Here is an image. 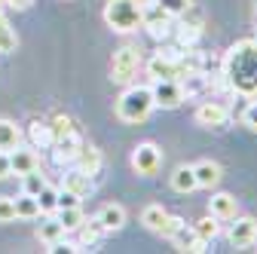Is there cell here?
Listing matches in <instances>:
<instances>
[{
	"label": "cell",
	"instance_id": "cell-35",
	"mask_svg": "<svg viewBox=\"0 0 257 254\" xmlns=\"http://www.w3.org/2000/svg\"><path fill=\"white\" fill-rule=\"evenodd\" d=\"M245 125H248L251 132H257V98L245 107Z\"/></svg>",
	"mask_w": 257,
	"mask_h": 254
},
{
	"label": "cell",
	"instance_id": "cell-31",
	"mask_svg": "<svg viewBox=\"0 0 257 254\" xmlns=\"http://www.w3.org/2000/svg\"><path fill=\"white\" fill-rule=\"evenodd\" d=\"M86 224H89V227H80V230H83V236H80L83 245H95V242L101 239V233H107V230L101 227V220H98V217H95V220H86Z\"/></svg>",
	"mask_w": 257,
	"mask_h": 254
},
{
	"label": "cell",
	"instance_id": "cell-32",
	"mask_svg": "<svg viewBox=\"0 0 257 254\" xmlns=\"http://www.w3.org/2000/svg\"><path fill=\"white\" fill-rule=\"evenodd\" d=\"M22 181H25V193H31V196H37L40 190L46 187V178L34 169V172H28V175H22Z\"/></svg>",
	"mask_w": 257,
	"mask_h": 254
},
{
	"label": "cell",
	"instance_id": "cell-1",
	"mask_svg": "<svg viewBox=\"0 0 257 254\" xmlns=\"http://www.w3.org/2000/svg\"><path fill=\"white\" fill-rule=\"evenodd\" d=\"M220 77L233 92L257 98V40H242L223 55Z\"/></svg>",
	"mask_w": 257,
	"mask_h": 254
},
{
	"label": "cell",
	"instance_id": "cell-10",
	"mask_svg": "<svg viewBox=\"0 0 257 254\" xmlns=\"http://www.w3.org/2000/svg\"><path fill=\"white\" fill-rule=\"evenodd\" d=\"M169 239L175 242V248H178V251H190V254H202V251H208V248H205L208 242H202V239L196 236V230L187 227V224H181Z\"/></svg>",
	"mask_w": 257,
	"mask_h": 254
},
{
	"label": "cell",
	"instance_id": "cell-13",
	"mask_svg": "<svg viewBox=\"0 0 257 254\" xmlns=\"http://www.w3.org/2000/svg\"><path fill=\"white\" fill-rule=\"evenodd\" d=\"M40 166V160H37V153L31 150V147H16V150H10V169L22 178V175H28V172H34Z\"/></svg>",
	"mask_w": 257,
	"mask_h": 254
},
{
	"label": "cell",
	"instance_id": "cell-30",
	"mask_svg": "<svg viewBox=\"0 0 257 254\" xmlns=\"http://www.w3.org/2000/svg\"><path fill=\"white\" fill-rule=\"evenodd\" d=\"M16 49V31L10 28L7 16L0 13V52H13Z\"/></svg>",
	"mask_w": 257,
	"mask_h": 254
},
{
	"label": "cell",
	"instance_id": "cell-7",
	"mask_svg": "<svg viewBox=\"0 0 257 254\" xmlns=\"http://www.w3.org/2000/svg\"><path fill=\"white\" fill-rule=\"evenodd\" d=\"M169 22H172V13L163 10V7L156 4V0H147V4H144V28H150L156 37H159V34L166 37V34H169V28H172Z\"/></svg>",
	"mask_w": 257,
	"mask_h": 254
},
{
	"label": "cell",
	"instance_id": "cell-8",
	"mask_svg": "<svg viewBox=\"0 0 257 254\" xmlns=\"http://www.w3.org/2000/svg\"><path fill=\"white\" fill-rule=\"evenodd\" d=\"M236 224L230 227V245H236V248H248L254 239H257V220L251 217V214H245V217H233Z\"/></svg>",
	"mask_w": 257,
	"mask_h": 254
},
{
	"label": "cell",
	"instance_id": "cell-14",
	"mask_svg": "<svg viewBox=\"0 0 257 254\" xmlns=\"http://www.w3.org/2000/svg\"><path fill=\"white\" fill-rule=\"evenodd\" d=\"M208 211H211L217 220H233L236 211H239L236 196H230V193H214V196L208 199Z\"/></svg>",
	"mask_w": 257,
	"mask_h": 254
},
{
	"label": "cell",
	"instance_id": "cell-9",
	"mask_svg": "<svg viewBox=\"0 0 257 254\" xmlns=\"http://www.w3.org/2000/svg\"><path fill=\"white\" fill-rule=\"evenodd\" d=\"M227 119H230V110L223 107V104H217V101H205L196 110V122L205 125V129H220Z\"/></svg>",
	"mask_w": 257,
	"mask_h": 254
},
{
	"label": "cell",
	"instance_id": "cell-36",
	"mask_svg": "<svg viewBox=\"0 0 257 254\" xmlns=\"http://www.w3.org/2000/svg\"><path fill=\"white\" fill-rule=\"evenodd\" d=\"M181 224H184V220H181L178 214H169V217H166V224H163V230H159V236H172Z\"/></svg>",
	"mask_w": 257,
	"mask_h": 254
},
{
	"label": "cell",
	"instance_id": "cell-27",
	"mask_svg": "<svg viewBox=\"0 0 257 254\" xmlns=\"http://www.w3.org/2000/svg\"><path fill=\"white\" fill-rule=\"evenodd\" d=\"M193 230H196V236H199L202 242H211V239L217 236V217H214V214H208V217L196 220V224H193Z\"/></svg>",
	"mask_w": 257,
	"mask_h": 254
},
{
	"label": "cell",
	"instance_id": "cell-5",
	"mask_svg": "<svg viewBox=\"0 0 257 254\" xmlns=\"http://www.w3.org/2000/svg\"><path fill=\"white\" fill-rule=\"evenodd\" d=\"M153 104L156 107H178L184 101V86L181 80H153Z\"/></svg>",
	"mask_w": 257,
	"mask_h": 254
},
{
	"label": "cell",
	"instance_id": "cell-34",
	"mask_svg": "<svg viewBox=\"0 0 257 254\" xmlns=\"http://www.w3.org/2000/svg\"><path fill=\"white\" fill-rule=\"evenodd\" d=\"M71 205H80V196L71 193L68 187H61V190H58V208H71Z\"/></svg>",
	"mask_w": 257,
	"mask_h": 254
},
{
	"label": "cell",
	"instance_id": "cell-39",
	"mask_svg": "<svg viewBox=\"0 0 257 254\" xmlns=\"http://www.w3.org/2000/svg\"><path fill=\"white\" fill-rule=\"evenodd\" d=\"M10 7H16V10H28L31 4H34V0H7Z\"/></svg>",
	"mask_w": 257,
	"mask_h": 254
},
{
	"label": "cell",
	"instance_id": "cell-29",
	"mask_svg": "<svg viewBox=\"0 0 257 254\" xmlns=\"http://www.w3.org/2000/svg\"><path fill=\"white\" fill-rule=\"evenodd\" d=\"M49 132H52V141H58V138H64V135H71V132H77L74 129V122H71V116H52V122H49Z\"/></svg>",
	"mask_w": 257,
	"mask_h": 254
},
{
	"label": "cell",
	"instance_id": "cell-15",
	"mask_svg": "<svg viewBox=\"0 0 257 254\" xmlns=\"http://www.w3.org/2000/svg\"><path fill=\"white\" fill-rule=\"evenodd\" d=\"M74 166H77L80 172H86V175H98V172H101V150L83 144L80 153H77V160H74Z\"/></svg>",
	"mask_w": 257,
	"mask_h": 254
},
{
	"label": "cell",
	"instance_id": "cell-26",
	"mask_svg": "<svg viewBox=\"0 0 257 254\" xmlns=\"http://www.w3.org/2000/svg\"><path fill=\"white\" fill-rule=\"evenodd\" d=\"M37 205H40V214H55V208H58V190H52L46 184L37 193Z\"/></svg>",
	"mask_w": 257,
	"mask_h": 254
},
{
	"label": "cell",
	"instance_id": "cell-17",
	"mask_svg": "<svg viewBox=\"0 0 257 254\" xmlns=\"http://www.w3.org/2000/svg\"><path fill=\"white\" fill-rule=\"evenodd\" d=\"M193 175H196V187H214L220 181V166L211 163V160H205L199 166H193Z\"/></svg>",
	"mask_w": 257,
	"mask_h": 254
},
{
	"label": "cell",
	"instance_id": "cell-11",
	"mask_svg": "<svg viewBox=\"0 0 257 254\" xmlns=\"http://www.w3.org/2000/svg\"><path fill=\"white\" fill-rule=\"evenodd\" d=\"M147 71H150V77L153 80H181V71H178V61H175V55H153L150 61H147Z\"/></svg>",
	"mask_w": 257,
	"mask_h": 254
},
{
	"label": "cell",
	"instance_id": "cell-33",
	"mask_svg": "<svg viewBox=\"0 0 257 254\" xmlns=\"http://www.w3.org/2000/svg\"><path fill=\"white\" fill-rule=\"evenodd\" d=\"M10 220H16V205L10 196H0V224H10Z\"/></svg>",
	"mask_w": 257,
	"mask_h": 254
},
{
	"label": "cell",
	"instance_id": "cell-18",
	"mask_svg": "<svg viewBox=\"0 0 257 254\" xmlns=\"http://www.w3.org/2000/svg\"><path fill=\"white\" fill-rule=\"evenodd\" d=\"M22 144V132H19V125L13 119H0V150H16Z\"/></svg>",
	"mask_w": 257,
	"mask_h": 254
},
{
	"label": "cell",
	"instance_id": "cell-4",
	"mask_svg": "<svg viewBox=\"0 0 257 254\" xmlns=\"http://www.w3.org/2000/svg\"><path fill=\"white\" fill-rule=\"evenodd\" d=\"M135 74H138V49H132V46L116 49L113 58H110V80L113 83H128Z\"/></svg>",
	"mask_w": 257,
	"mask_h": 254
},
{
	"label": "cell",
	"instance_id": "cell-23",
	"mask_svg": "<svg viewBox=\"0 0 257 254\" xmlns=\"http://www.w3.org/2000/svg\"><path fill=\"white\" fill-rule=\"evenodd\" d=\"M13 205H16V217H37V214H40L37 196L25 193V190H22V196H16V199H13Z\"/></svg>",
	"mask_w": 257,
	"mask_h": 254
},
{
	"label": "cell",
	"instance_id": "cell-19",
	"mask_svg": "<svg viewBox=\"0 0 257 254\" xmlns=\"http://www.w3.org/2000/svg\"><path fill=\"white\" fill-rule=\"evenodd\" d=\"M58 211V224L64 227V233H71V230H80L86 224V217H83V208L80 205H71V208H55Z\"/></svg>",
	"mask_w": 257,
	"mask_h": 254
},
{
	"label": "cell",
	"instance_id": "cell-37",
	"mask_svg": "<svg viewBox=\"0 0 257 254\" xmlns=\"http://www.w3.org/2000/svg\"><path fill=\"white\" fill-rule=\"evenodd\" d=\"M156 4L163 7V10H169L172 16H178V13H181V10H184L187 4H190V0H156Z\"/></svg>",
	"mask_w": 257,
	"mask_h": 254
},
{
	"label": "cell",
	"instance_id": "cell-22",
	"mask_svg": "<svg viewBox=\"0 0 257 254\" xmlns=\"http://www.w3.org/2000/svg\"><path fill=\"white\" fill-rule=\"evenodd\" d=\"M166 217H169V211H166L163 205H147V208L141 211V224H144L147 230L159 233V230H163V224H166Z\"/></svg>",
	"mask_w": 257,
	"mask_h": 254
},
{
	"label": "cell",
	"instance_id": "cell-40",
	"mask_svg": "<svg viewBox=\"0 0 257 254\" xmlns=\"http://www.w3.org/2000/svg\"><path fill=\"white\" fill-rule=\"evenodd\" d=\"M0 13H4V4H0Z\"/></svg>",
	"mask_w": 257,
	"mask_h": 254
},
{
	"label": "cell",
	"instance_id": "cell-12",
	"mask_svg": "<svg viewBox=\"0 0 257 254\" xmlns=\"http://www.w3.org/2000/svg\"><path fill=\"white\" fill-rule=\"evenodd\" d=\"M80 147H83V141H80L77 132H71V135H64V138L52 141V150H55L52 156H55V163H58V166L74 163V160H77V153H80Z\"/></svg>",
	"mask_w": 257,
	"mask_h": 254
},
{
	"label": "cell",
	"instance_id": "cell-16",
	"mask_svg": "<svg viewBox=\"0 0 257 254\" xmlns=\"http://www.w3.org/2000/svg\"><path fill=\"white\" fill-rule=\"evenodd\" d=\"M98 220H101L104 230H119V227L125 224V208L116 205V202H107V205L98 211Z\"/></svg>",
	"mask_w": 257,
	"mask_h": 254
},
{
	"label": "cell",
	"instance_id": "cell-28",
	"mask_svg": "<svg viewBox=\"0 0 257 254\" xmlns=\"http://www.w3.org/2000/svg\"><path fill=\"white\" fill-rule=\"evenodd\" d=\"M178 16H181V22H184V25H190V28H199V31H202V25H205V13H202L196 4H187Z\"/></svg>",
	"mask_w": 257,
	"mask_h": 254
},
{
	"label": "cell",
	"instance_id": "cell-3",
	"mask_svg": "<svg viewBox=\"0 0 257 254\" xmlns=\"http://www.w3.org/2000/svg\"><path fill=\"white\" fill-rule=\"evenodd\" d=\"M153 92L147 86H132V89H125L119 95V101H116V116L122 122H144L150 113H153Z\"/></svg>",
	"mask_w": 257,
	"mask_h": 254
},
{
	"label": "cell",
	"instance_id": "cell-20",
	"mask_svg": "<svg viewBox=\"0 0 257 254\" xmlns=\"http://www.w3.org/2000/svg\"><path fill=\"white\" fill-rule=\"evenodd\" d=\"M172 187L178 193H193L196 190V175H193V166H178L172 175Z\"/></svg>",
	"mask_w": 257,
	"mask_h": 254
},
{
	"label": "cell",
	"instance_id": "cell-25",
	"mask_svg": "<svg viewBox=\"0 0 257 254\" xmlns=\"http://www.w3.org/2000/svg\"><path fill=\"white\" fill-rule=\"evenodd\" d=\"M28 132H31V141H34L37 147H52V132H49V122H40V119H34Z\"/></svg>",
	"mask_w": 257,
	"mask_h": 254
},
{
	"label": "cell",
	"instance_id": "cell-6",
	"mask_svg": "<svg viewBox=\"0 0 257 254\" xmlns=\"http://www.w3.org/2000/svg\"><path fill=\"white\" fill-rule=\"evenodd\" d=\"M159 166H163V150H159L156 144H138L135 153H132V169L138 175H153Z\"/></svg>",
	"mask_w": 257,
	"mask_h": 254
},
{
	"label": "cell",
	"instance_id": "cell-2",
	"mask_svg": "<svg viewBox=\"0 0 257 254\" xmlns=\"http://www.w3.org/2000/svg\"><path fill=\"white\" fill-rule=\"evenodd\" d=\"M144 4L147 0H107L104 7V22L125 34V31H138L144 28Z\"/></svg>",
	"mask_w": 257,
	"mask_h": 254
},
{
	"label": "cell",
	"instance_id": "cell-24",
	"mask_svg": "<svg viewBox=\"0 0 257 254\" xmlns=\"http://www.w3.org/2000/svg\"><path fill=\"white\" fill-rule=\"evenodd\" d=\"M40 239L46 245H55L58 239H64V227L58 224V217H46L43 224H40Z\"/></svg>",
	"mask_w": 257,
	"mask_h": 254
},
{
	"label": "cell",
	"instance_id": "cell-21",
	"mask_svg": "<svg viewBox=\"0 0 257 254\" xmlns=\"http://www.w3.org/2000/svg\"><path fill=\"white\" fill-rule=\"evenodd\" d=\"M64 187H68L71 193H77V196L83 199V196H89V193H92V175H86V172H80V169H77V172H71L68 178H64Z\"/></svg>",
	"mask_w": 257,
	"mask_h": 254
},
{
	"label": "cell",
	"instance_id": "cell-38",
	"mask_svg": "<svg viewBox=\"0 0 257 254\" xmlns=\"http://www.w3.org/2000/svg\"><path fill=\"white\" fill-rule=\"evenodd\" d=\"M10 175H13V169H10V153H7V150H0V181L10 178Z\"/></svg>",
	"mask_w": 257,
	"mask_h": 254
}]
</instances>
